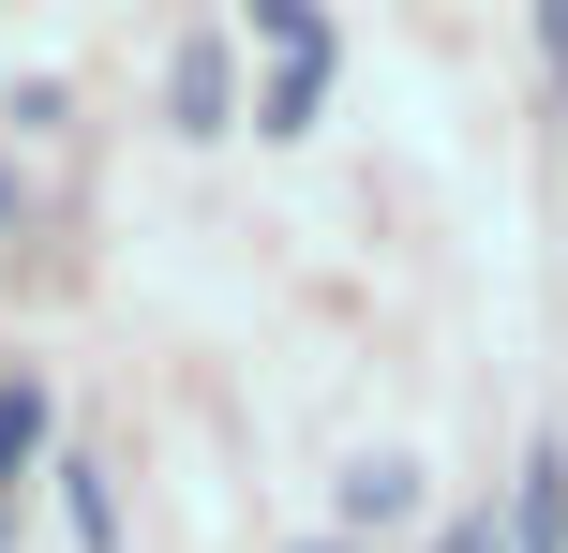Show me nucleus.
<instances>
[{"instance_id": "1", "label": "nucleus", "mask_w": 568, "mask_h": 553, "mask_svg": "<svg viewBox=\"0 0 568 553\" xmlns=\"http://www.w3.org/2000/svg\"><path fill=\"white\" fill-rule=\"evenodd\" d=\"M255 30L284 45V75H270V135H300L314 90H329V30H314V0H255Z\"/></svg>"}, {"instance_id": "2", "label": "nucleus", "mask_w": 568, "mask_h": 553, "mask_svg": "<svg viewBox=\"0 0 568 553\" xmlns=\"http://www.w3.org/2000/svg\"><path fill=\"white\" fill-rule=\"evenodd\" d=\"M509 553H568V464L539 449L524 464V509H509Z\"/></svg>"}, {"instance_id": "3", "label": "nucleus", "mask_w": 568, "mask_h": 553, "mask_svg": "<svg viewBox=\"0 0 568 553\" xmlns=\"http://www.w3.org/2000/svg\"><path fill=\"white\" fill-rule=\"evenodd\" d=\"M165 105H180V135H225V45H180Z\"/></svg>"}, {"instance_id": "4", "label": "nucleus", "mask_w": 568, "mask_h": 553, "mask_svg": "<svg viewBox=\"0 0 568 553\" xmlns=\"http://www.w3.org/2000/svg\"><path fill=\"white\" fill-rule=\"evenodd\" d=\"M404 494H419V464H404V449H374V464H359V479H344V524H389V509H404Z\"/></svg>"}, {"instance_id": "5", "label": "nucleus", "mask_w": 568, "mask_h": 553, "mask_svg": "<svg viewBox=\"0 0 568 553\" xmlns=\"http://www.w3.org/2000/svg\"><path fill=\"white\" fill-rule=\"evenodd\" d=\"M30 449H45V389L16 375V389H0V494H16V464H30Z\"/></svg>"}, {"instance_id": "6", "label": "nucleus", "mask_w": 568, "mask_h": 553, "mask_svg": "<svg viewBox=\"0 0 568 553\" xmlns=\"http://www.w3.org/2000/svg\"><path fill=\"white\" fill-rule=\"evenodd\" d=\"M539 60H554V90H568V0H539Z\"/></svg>"}, {"instance_id": "7", "label": "nucleus", "mask_w": 568, "mask_h": 553, "mask_svg": "<svg viewBox=\"0 0 568 553\" xmlns=\"http://www.w3.org/2000/svg\"><path fill=\"white\" fill-rule=\"evenodd\" d=\"M434 553H509V539H494V509H479V524H449V539H434Z\"/></svg>"}, {"instance_id": "8", "label": "nucleus", "mask_w": 568, "mask_h": 553, "mask_svg": "<svg viewBox=\"0 0 568 553\" xmlns=\"http://www.w3.org/2000/svg\"><path fill=\"white\" fill-rule=\"evenodd\" d=\"M300 553H344V539H300Z\"/></svg>"}]
</instances>
